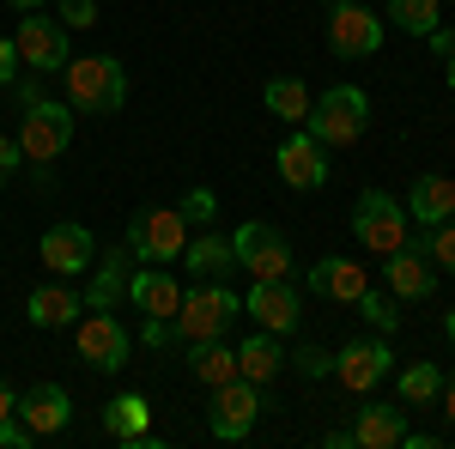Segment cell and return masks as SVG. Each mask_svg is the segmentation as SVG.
Masks as SVG:
<instances>
[{
  "instance_id": "33",
  "label": "cell",
  "mask_w": 455,
  "mask_h": 449,
  "mask_svg": "<svg viewBox=\"0 0 455 449\" xmlns=\"http://www.w3.org/2000/svg\"><path fill=\"white\" fill-rule=\"evenodd\" d=\"M55 19L68 31H92L98 25V0H55Z\"/></svg>"
},
{
  "instance_id": "40",
  "label": "cell",
  "mask_w": 455,
  "mask_h": 449,
  "mask_svg": "<svg viewBox=\"0 0 455 449\" xmlns=\"http://www.w3.org/2000/svg\"><path fill=\"white\" fill-rule=\"evenodd\" d=\"M437 395H443V413H450V425H455V371L443 377V389H437Z\"/></svg>"
},
{
  "instance_id": "30",
  "label": "cell",
  "mask_w": 455,
  "mask_h": 449,
  "mask_svg": "<svg viewBox=\"0 0 455 449\" xmlns=\"http://www.w3.org/2000/svg\"><path fill=\"white\" fill-rule=\"evenodd\" d=\"M388 19L407 36H431L437 31V0H388Z\"/></svg>"
},
{
  "instance_id": "37",
  "label": "cell",
  "mask_w": 455,
  "mask_h": 449,
  "mask_svg": "<svg viewBox=\"0 0 455 449\" xmlns=\"http://www.w3.org/2000/svg\"><path fill=\"white\" fill-rule=\"evenodd\" d=\"M25 164V152H19V140H6L0 134V182H12V171Z\"/></svg>"
},
{
  "instance_id": "22",
  "label": "cell",
  "mask_w": 455,
  "mask_h": 449,
  "mask_svg": "<svg viewBox=\"0 0 455 449\" xmlns=\"http://www.w3.org/2000/svg\"><path fill=\"white\" fill-rule=\"evenodd\" d=\"M79 310H85V298L68 292V285H36L31 298H25V322L31 328H73Z\"/></svg>"
},
{
  "instance_id": "14",
  "label": "cell",
  "mask_w": 455,
  "mask_h": 449,
  "mask_svg": "<svg viewBox=\"0 0 455 449\" xmlns=\"http://www.w3.org/2000/svg\"><path fill=\"white\" fill-rule=\"evenodd\" d=\"M243 316H255L267 334H291V328H298V316H304L298 285H291V279H255V285L243 292Z\"/></svg>"
},
{
  "instance_id": "10",
  "label": "cell",
  "mask_w": 455,
  "mask_h": 449,
  "mask_svg": "<svg viewBox=\"0 0 455 449\" xmlns=\"http://www.w3.org/2000/svg\"><path fill=\"white\" fill-rule=\"evenodd\" d=\"M73 341H79V365H92V371H104V377H116V371L128 365V328H122L109 310L79 316Z\"/></svg>"
},
{
  "instance_id": "2",
  "label": "cell",
  "mask_w": 455,
  "mask_h": 449,
  "mask_svg": "<svg viewBox=\"0 0 455 449\" xmlns=\"http://www.w3.org/2000/svg\"><path fill=\"white\" fill-rule=\"evenodd\" d=\"M237 316H243V298L225 279H195V292H182V310H176V341L182 346L225 341V328Z\"/></svg>"
},
{
  "instance_id": "44",
  "label": "cell",
  "mask_w": 455,
  "mask_h": 449,
  "mask_svg": "<svg viewBox=\"0 0 455 449\" xmlns=\"http://www.w3.org/2000/svg\"><path fill=\"white\" fill-rule=\"evenodd\" d=\"M443 61H450V68H443V79H450V92H455V55H443Z\"/></svg>"
},
{
  "instance_id": "27",
  "label": "cell",
  "mask_w": 455,
  "mask_h": 449,
  "mask_svg": "<svg viewBox=\"0 0 455 449\" xmlns=\"http://www.w3.org/2000/svg\"><path fill=\"white\" fill-rule=\"evenodd\" d=\"M280 365H285V352H280V334H267V328H261V334H249V341L237 346V371H243V377L255 382V389H261V382H274V377H280Z\"/></svg>"
},
{
  "instance_id": "16",
  "label": "cell",
  "mask_w": 455,
  "mask_h": 449,
  "mask_svg": "<svg viewBox=\"0 0 455 449\" xmlns=\"http://www.w3.org/2000/svg\"><path fill=\"white\" fill-rule=\"evenodd\" d=\"M388 268V292L401 298V304H425L431 292H437V261L425 255L419 243H401L395 255H383Z\"/></svg>"
},
{
  "instance_id": "34",
  "label": "cell",
  "mask_w": 455,
  "mask_h": 449,
  "mask_svg": "<svg viewBox=\"0 0 455 449\" xmlns=\"http://www.w3.org/2000/svg\"><path fill=\"white\" fill-rule=\"evenodd\" d=\"M291 358H298L304 377H334V352H322V346H298Z\"/></svg>"
},
{
  "instance_id": "11",
  "label": "cell",
  "mask_w": 455,
  "mask_h": 449,
  "mask_svg": "<svg viewBox=\"0 0 455 449\" xmlns=\"http://www.w3.org/2000/svg\"><path fill=\"white\" fill-rule=\"evenodd\" d=\"M274 164H280V182H285V188L315 195V188L328 182V146H322L310 128H291V134L280 140V152H274Z\"/></svg>"
},
{
  "instance_id": "4",
  "label": "cell",
  "mask_w": 455,
  "mask_h": 449,
  "mask_svg": "<svg viewBox=\"0 0 455 449\" xmlns=\"http://www.w3.org/2000/svg\"><path fill=\"white\" fill-rule=\"evenodd\" d=\"M12 140H19V152H25V164H36V171L49 176V164L73 146V104H55V98L25 104L19 134H12Z\"/></svg>"
},
{
  "instance_id": "19",
  "label": "cell",
  "mask_w": 455,
  "mask_h": 449,
  "mask_svg": "<svg viewBox=\"0 0 455 449\" xmlns=\"http://www.w3.org/2000/svg\"><path fill=\"white\" fill-rule=\"evenodd\" d=\"M310 292H315V298H328V304H358V298L371 292V274H364V261L328 255V261H315V268H310Z\"/></svg>"
},
{
  "instance_id": "17",
  "label": "cell",
  "mask_w": 455,
  "mask_h": 449,
  "mask_svg": "<svg viewBox=\"0 0 455 449\" xmlns=\"http://www.w3.org/2000/svg\"><path fill=\"white\" fill-rule=\"evenodd\" d=\"M128 304L140 316H158V322H176V310H182V285H176L164 268H128V292H122Z\"/></svg>"
},
{
  "instance_id": "41",
  "label": "cell",
  "mask_w": 455,
  "mask_h": 449,
  "mask_svg": "<svg viewBox=\"0 0 455 449\" xmlns=\"http://www.w3.org/2000/svg\"><path fill=\"white\" fill-rule=\"evenodd\" d=\"M12 407H19V395H12V389L0 382V419H12Z\"/></svg>"
},
{
  "instance_id": "25",
  "label": "cell",
  "mask_w": 455,
  "mask_h": 449,
  "mask_svg": "<svg viewBox=\"0 0 455 449\" xmlns=\"http://www.w3.org/2000/svg\"><path fill=\"white\" fill-rule=\"evenodd\" d=\"M347 431L358 449H401L407 419H401V407H358V419H352Z\"/></svg>"
},
{
  "instance_id": "15",
  "label": "cell",
  "mask_w": 455,
  "mask_h": 449,
  "mask_svg": "<svg viewBox=\"0 0 455 449\" xmlns=\"http://www.w3.org/2000/svg\"><path fill=\"white\" fill-rule=\"evenodd\" d=\"M388 371H395L388 341H352V346H340V358H334V377H340L347 395H371Z\"/></svg>"
},
{
  "instance_id": "13",
  "label": "cell",
  "mask_w": 455,
  "mask_h": 449,
  "mask_svg": "<svg viewBox=\"0 0 455 449\" xmlns=\"http://www.w3.org/2000/svg\"><path fill=\"white\" fill-rule=\"evenodd\" d=\"M328 49L334 55H377L383 49V19L364 0H340L328 19Z\"/></svg>"
},
{
  "instance_id": "6",
  "label": "cell",
  "mask_w": 455,
  "mask_h": 449,
  "mask_svg": "<svg viewBox=\"0 0 455 449\" xmlns=\"http://www.w3.org/2000/svg\"><path fill=\"white\" fill-rule=\"evenodd\" d=\"M352 237H358V249H371V255H395L401 243H413V219H407V207L395 195L364 188L358 207H352Z\"/></svg>"
},
{
  "instance_id": "43",
  "label": "cell",
  "mask_w": 455,
  "mask_h": 449,
  "mask_svg": "<svg viewBox=\"0 0 455 449\" xmlns=\"http://www.w3.org/2000/svg\"><path fill=\"white\" fill-rule=\"evenodd\" d=\"M443 334H450V341H455V304H450V316H443Z\"/></svg>"
},
{
  "instance_id": "28",
  "label": "cell",
  "mask_w": 455,
  "mask_h": 449,
  "mask_svg": "<svg viewBox=\"0 0 455 449\" xmlns=\"http://www.w3.org/2000/svg\"><path fill=\"white\" fill-rule=\"evenodd\" d=\"M261 104L274 109L280 122H291V128H304V116H310V85L304 79H267V92H261Z\"/></svg>"
},
{
  "instance_id": "24",
  "label": "cell",
  "mask_w": 455,
  "mask_h": 449,
  "mask_svg": "<svg viewBox=\"0 0 455 449\" xmlns=\"http://www.w3.org/2000/svg\"><path fill=\"white\" fill-rule=\"evenodd\" d=\"M182 268L195 279H231V274H243L237 268V249H231V237H188V249H182Z\"/></svg>"
},
{
  "instance_id": "42",
  "label": "cell",
  "mask_w": 455,
  "mask_h": 449,
  "mask_svg": "<svg viewBox=\"0 0 455 449\" xmlns=\"http://www.w3.org/2000/svg\"><path fill=\"white\" fill-rule=\"evenodd\" d=\"M12 12H36V6H49V0H6Z\"/></svg>"
},
{
  "instance_id": "23",
  "label": "cell",
  "mask_w": 455,
  "mask_h": 449,
  "mask_svg": "<svg viewBox=\"0 0 455 449\" xmlns=\"http://www.w3.org/2000/svg\"><path fill=\"white\" fill-rule=\"evenodd\" d=\"M128 261H134V255H128V243L92 261V285L79 292V298H85V310H109V304L128 292Z\"/></svg>"
},
{
  "instance_id": "29",
  "label": "cell",
  "mask_w": 455,
  "mask_h": 449,
  "mask_svg": "<svg viewBox=\"0 0 455 449\" xmlns=\"http://www.w3.org/2000/svg\"><path fill=\"white\" fill-rule=\"evenodd\" d=\"M437 389H443V371L419 358V365H407L401 377H395V395H401V407H431L437 401Z\"/></svg>"
},
{
  "instance_id": "36",
  "label": "cell",
  "mask_w": 455,
  "mask_h": 449,
  "mask_svg": "<svg viewBox=\"0 0 455 449\" xmlns=\"http://www.w3.org/2000/svg\"><path fill=\"white\" fill-rule=\"evenodd\" d=\"M0 444H6V449H31L36 437H31V425L12 413V419H0Z\"/></svg>"
},
{
  "instance_id": "35",
  "label": "cell",
  "mask_w": 455,
  "mask_h": 449,
  "mask_svg": "<svg viewBox=\"0 0 455 449\" xmlns=\"http://www.w3.org/2000/svg\"><path fill=\"white\" fill-rule=\"evenodd\" d=\"M182 219L207 225V219H212V188H188V195H182Z\"/></svg>"
},
{
  "instance_id": "9",
  "label": "cell",
  "mask_w": 455,
  "mask_h": 449,
  "mask_svg": "<svg viewBox=\"0 0 455 449\" xmlns=\"http://www.w3.org/2000/svg\"><path fill=\"white\" fill-rule=\"evenodd\" d=\"M231 249H237V268L249 279H291V243L274 225H261V219L237 225L231 231Z\"/></svg>"
},
{
  "instance_id": "38",
  "label": "cell",
  "mask_w": 455,
  "mask_h": 449,
  "mask_svg": "<svg viewBox=\"0 0 455 449\" xmlns=\"http://www.w3.org/2000/svg\"><path fill=\"white\" fill-rule=\"evenodd\" d=\"M19 79V49H12V36H0V92Z\"/></svg>"
},
{
  "instance_id": "39",
  "label": "cell",
  "mask_w": 455,
  "mask_h": 449,
  "mask_svg": "<svg viewBox=\"0 0 455 449\" xmlns=\"http://www.w3.org/2000/svg\"><path fill=\"white\" fill-rule=\"evenodd\" d=\"M425 43H431V55H455V31H443V25L425 36Z\"/></svg>"
},
{
  "instance_id": "5",
  "label": "cell",
  "mask_w": 455,
  "mask_h": 449,
  "mask_svg": "<svg viewBox=\"0 0 455 449\" xmlns=\"http://www.w3.org/2000/svg\"><path fill=\"white\" fill-rule=\"evenodd\" d=\"M188 249V219L182 207H140L128 219V255L146 261V268H164V261H182Z\"/></svg>"
},
{
  "instance_id": "32",
  "label": "cell",
  "mask_w": 455,
  "mask_h": 449,
  "mask_svg": "<svg viewBox=\"0 0 455 449\" xmlns=\"http://www.w3.org/2000/svg\"><path fill=\"white\" fill-rule=\"evenodd\" d=\"M419 249L431 255V261H437V268H443V274H455V219H443L437 231H425Z\"/></svg>"
},
{
  "instance_id": "26",
  "label": "cell",
  "mask_w": 455,
  "mask_h": 449,
  "mask_svg": "<svg viewBox=\"0 0 455 449\" xmlns=\"http://www.w3.org/2000/svg\"><path fill=\"white\" fill-rule=\"evenodd\" d=\"M188 377L201 382V389H219V382L243 377V371H237V346H225V341H201V346H188Z\"/></svg>"
},
{
  "instance_id": "18",
  "label": "cell",
  "mask_w": 455,
  "mask_h": 449,
  "mask_svg": "<svg viewBox=\"0 0 455 449\" xmlns=\"http://www.w3.org/2000/svg\"><path fill=\"white\" fill-rule=\"evenodd\" d=\"M12 413L31 425V437L43 444V437H55V431H68V419H73V401H68V389L61 382H36V389H25L19 395V407Z\"/></svg>"
},
{
  "instance_id": "20",
  "label": "cell",
  "mask_w": 455,
  "mask_h": 449,
  "mask_svg": "<svg viewBox=\"0 0 455 449\" xmlns=\"http://www.w3.org/2000/svg\"><path fill=\"white\" fill-rule=\"evenodd\" d=\"M104 431L122 449H146L152 444V407H146V395H116V401L104 407Z\"/></svg>"
},
{
  "instance_id": "31",
  "label": "cell",
  "mask_w": 455,
  "mask_h": 449,
  "mask_svg": "<svg viewBox=\"0 0 455 449\" xmlns=\"http://www.w3.org/2000/svg\"><path fill=\"white\" fill-rule=\"evenodd\" d=\"M358 310H364V322H371L377 334H395V328H401V310H395V292H364V298H358Z\"/></svg>"
},
{
  "instance_id": "8",
  "label": "cell",
  "mask_w": 455,
  "mask_h": 449,
  "mask_svg": "<svg viewBox=\"0 0 455 449\" xmlns=\"http://www.w3.org/2000/svg\"><path fill=\"white\" fill-rule=\"evenodd\" d=\"M261 389L249 377H231V382H219L212 389V413H207V425H212V437L219 444H243L249 431H255V419H261Z\"/></svg>"
},
{
  "instance_id": "1",
  "label": "cell",
  "mask_w": 455,
  "mask_h": 449,
  "mask_svg": "<svg viewBox=\"0 0 455 449\" xmlns=\"http://www.w3.org/2000/svg\"><path fill=\"white\" fill-rule=\"evenodd\" d=\"M61 85H68V104L79 116H116L128 104V73L116 55H79L61 68Z\"/></svg>"
},
{
  "instance_id": "3",
  "label": "cell",
  "mask_w": 455,
  "mask_h": 449,
  "mask_svg": "<svg viewBox=\"0 0 455 449\" xmlns=\"http://www.w3.org/2000/svg\"><path fill=\"white\" fill-rule=\"evenodd\" d=\"M364 122H371V98H364L358 85H328L310 104V116H304V128H310L328 152L358 146V140H364Z\"/></svg>"
},
{
  "instance_id": "12",
  "label": "cell",
  "mask_w": 455,
  "mask_h": 449,
  "mask_svg": "<svg viewBox=\"0 0 455 449\" xmlns=\"http://www.w3.org/2000/svg\"><path fill=\"white\" fill-rule=\"evenodd\" d=\"M36 255H43V268L49 274H85L92 261H98V237L79 225V219H61V225H49L43 231V243H36Z\"/></svg>"
},
{
  "instance_id": "7",
  "label": "cell",
  "mask_w": 455,
  "mask_h": 449,
  "mask_svg": "<svg viewBox=\"0 0 455 449\" xmlns=\"http://www.w3.org/2000/svg\"><path fill=\"white\" fill-rule=\"evenodd\" d=\"M12 49H19V68L25 73H61L73 61V49H68V25L61 19H43V6L36 12H25L19 19V31H12Z\"/></svg>"
},
{
  "instance_id": "21",
  "label": "cell",
  "mask_w": 455,
  "mask_h": 449,
  "mask_svg": "<svg viewBox=\"0 0 455 449\" xmlns=\"http://www.w3.org/2000/svg\"><path fill=\"white\" fill-rule=\"evenodd\" d=\"M407 219L437 231L443 219H455V176H419L413 195H407Z\"/></svg>"
}]
</instances>
